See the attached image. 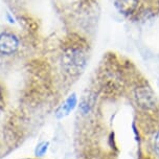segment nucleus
<instances>
[{
  "label": "nucleus",
  "instance_id": "1",
  "mask_svg": "<svg viewBox=\"0 0 159 159\" xmlns=\"http://www.w3.org/2000/svg\"><path fill=\"white\" fill-rule=\"evenodd\" d=\"M61 65L67 75H79L86 69L88 65V53L80 45H70L62 52Z\"/></svg>",
  "mask_w": 159,
  "mask_h": 159
},
{
  "label": "nucleus",
  "instance_id": "2",
  "mask_svg": "<svg viewBox=\"0 0 159 159\" xmlns=\"http://www.w3.org/2000/svg\"><path fill=\"white\" fill-rule=\"evenodd\" d=\"M133 98L136 106L144 112H152L158 107L156 93L148 84L137 85L133 91Z\"/></svg>",
  "mask_w": 159,
  "mask_h": 159
},
{
  "label": "nucleus",
  "instance_id": "3",
  "mask_svg": "<svg viewBox=\"0 0 159 159\" xmlns=\"http://www.w3.org/2000/svg\"><path fill=\"white\" fill-rule=\"evenodd\" d=\"M19 37L12 32L0 33V53L3 56H11L19 48Z\"/></svg>",
  "mask_w": 159,
  "mask_h": 159
},
{
  "label": "nucleus",
  "instance_id": "4",
  "mask_svg": "<svg viewBox=\"0 0 159 159\" xmlns=\"http://www.w3.org/2000/svg\"><path fill=\"white\" fill-rule=\"evenodd\" d=\"M79 98L75 92L70 93L69 95L65 98V101L56 109L55 116L57 119H63L67 117L72 111H75V108L78 107Z\"/></svg>",
  "mask_w": 159,
  "mask_h": 159
},
{
  "label": "nucleus",
  "instance_id": "5",
  "mask_svg": "<svg viewBox=\"0 0 159 159\" xmlns=\"http://www.w3.org/2000/svg\"><path fill=\"white\" fill-rule=\"evenodd\" d=\"M114 7L119 14L130 17L137 11L139 0H114Z\"/></svg>",
  "mask_w": 159,
  "mask_h": 159
},
{
  "label": "nucleus",
  "instance_id": "6",
  "mask_svg": "<svg viewBox=\"0 0 159 159\" xmlns=\"http://www.w3.org/2000/svg\"><path fill=\"white\" fill-rule=\"evenodd\" d=\"M94 104H95V95L91 91H87L80 98V102L78 104L79 112L81 113V115L87 116L91 112Z\"/></svg>",
  "mask_w": 159,
  "mask_h": 159
},
{
  "label": "nucleus",
  "instance_id": "7",
  "mask_svg": "<svg viewBox=\"0 0 159 159\" xmlns=\"http://www.w3.org/2000/svg\"><path fill=\"white\" fill-rule=\"evenodd\" d=\"M151 149L155 157L159 159V128L154 131L151 138Z\"/></svg>",
  "mask_w": 159,
  "mask_h": 159
},
{
  "label": "nucleus",
  "instance_id": "8",
  "mask_svg": "<svg viewBox=\"0 0 159 159\" xmlns=\"http://www.w3.org/2000/svg\"><path fill=\"white\" fill-rule=\"evenodd\" d=\"M49 149V141L43 140L39 143L35 148V155L36 157H43L46 155V153Z\"/></svg>",
  "mask_w": 159,
  "mask_h": 159
},
{
  "label": "nucleus",
  "instance_id": "9",
  "mask_svg": "<svg viewBox=\"0 0 159 159\" xmlns=\"http://www.w3.org/2000/svg\"><path fill=\"white\" fill-rule=\"evenodd\" d=\"M7 19L8 20V22H10V23H15V20H14L13 16L11 15L10 13H7Z\"/></svg>",
  "mask_w": 159,
  "mask_h": 159
},
{
  "label": "nucleus",
  "instance_id": "10",
  "mask_svg": "<svg viewBox=\"0 0 159 159\" xmlns=\"http://www.w3.org/2000/svg\"><path fill=\"white\" fill-rule=\"evenodd\" d=\"M26 159H30V158H26Z\"/></svg>",
  "mask_w": 159,
  "mask_h": 159
}]
</instances>
